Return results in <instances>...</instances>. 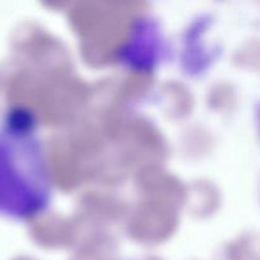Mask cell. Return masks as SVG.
Segmentation results:
<instances>
[{
    "label": "cell",
    "mask_w": 260,
    "mask_h": 260,
    "mask_svg": "<svg viewBox=\"0 0 260 260\" xmlns=\"http://www.w3.org/2000/svg\"><path fill=\"white\" fill-rule=\"evenodd\" d=\"M35 119L17 112L0 129V212L29 218L42 212L51 198V179Z\"/></svg>",
    "instance_id": "cell-1"
}]
</instances>
